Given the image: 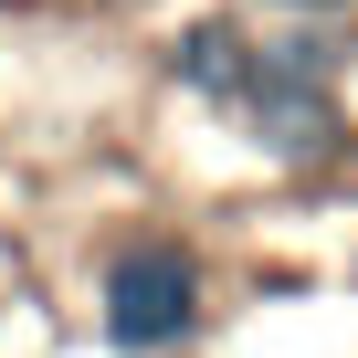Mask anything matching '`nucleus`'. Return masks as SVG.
Wrapping results in <instances>:
<instances>
[{"instance_id": "f257e3e1", "label": "nucleus", "mask_w": 358, "mask_h": 358, "mask_svg": "<svg viewBox=\"0 0 358 358\" xmlns=\"http://www.w3.org/2000/svg\"><path fill=\"white\" fill-rule=\"evenodd\" d=\"M95 327L127 358L190 348L201 337V253L179 243V232H127L106 253V274H95Z\"/></svg>"}, {"instance_id": "f03ea898", "label": "nucleus", "mask_w": 358, "mask_h": 358, "mask_svg": "<svg viewBox=\"0 0 358 358\" xmlns=\"http://www.w3.org/2000/svg\"><path fill=\"white\" fill-rule=\"evenodd\" d=\"M169 74L190 85V95H211V106H243V85H253V32L243 22H190L169 43Z\"/></svg>"}, {"instance_id": "7ed1b4c3", "label": "nucleus", "mask_w": 358, "mask_h": 358, "mask_svg": "<svg viewBox=\"0 0 358 358\" xmlns=\"http://www.w3.org/2000/svg\"><path fill=\"white\" fill-rule=\"evenodd\" d=\"M306 11H348V0H306Z\"/></svg>"}]
</instances>
